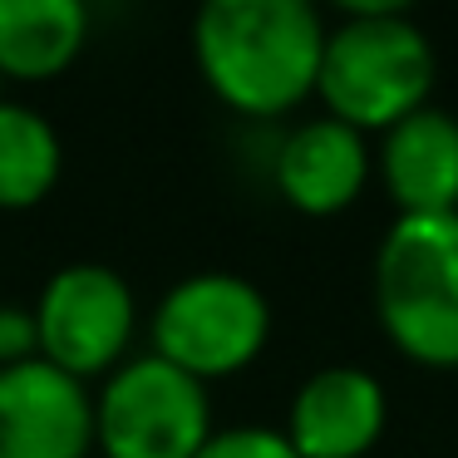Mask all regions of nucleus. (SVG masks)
I'll return each instance as SVG.
<instances>
[{
    "mask_svg": "<svg viewBox=\"0 0 458 458\" xmlns=\"http://www.w3.org/2000/svg\"><path fill=\"white\" fill-rule=\"evenodd\" d=\"M212 434L208 385L143 350L94 389V448L104 458H192Z\"/></svg>",
    "mask_w": 458,
    "mask_h": 458,
    "instance_id": "nucleus-5",
    "label": "nucleus"
},
{
    "mask_svg": "<svg viewBox=\"0 0 458 458\" xmlns=\"http://www.w3.org/2000/svg\"><path fill=\"white\" fill-rule=\"evenodd\" d=\"M192 458H301V454L271 424H227V428H212L208 444Z\"/></svg>",
    "mask_w": 458,
    "mask_h": 458,
    "instance_id": "nucleus-13",
    "label": "nucleus"
},
{
    "mask_svg": "<svg viewBox=\"0 0 458 458\" xmlns=\"http://www.w3.org/2000/svg\"><path fill=\"white\" fill-rule=\"evenodd\" d=\"M379 178L399 217L458 212V119L448 109H414L379 133Z\"/></svg>",
    "mask_w": 458,
    "mask_h": 458,
    "instance_id": "nucleus-10",
    "label": "nucleus"
},
{
    "mask_svg": "<svg viewBox=\"0 0 458 458\" xmlns=\"http://www.w3.org/2000/svg\"><path fill=\"white\" fill-rule=\"evenodd\" d=\"M389 419V399L369 369L360 365H326L301 379L291 394L286 428L301 458H360L379 444Z\"/></svg>",
    "mask_w": 458,
    "mask_h": 458,
    "instance_id": "nucleus-8",
    "label": "nucleus"
},
{
    "mask_svg": "<svg viewBox=\"0 0 458 458\" xmlns=\"http://www.w3.org/2000/svg\"><path fill=\"white\" fill-rule=\"evenodd\" d=\"M30 310L40 326V355L64 375L89 385L94 375H109L119 360H129V340L139 330V296L129 276L109 261L55 267Z\"/></svg>",
    "mask_w": 458,
    "mask_h": 458,
    "instance_id": "nucleus-6",
    "label": "nucleus"
},
{
    "mask_svg": "<svg viewBox=\"0 0 458 458\" xmlns=\"http://www.w3.org/2000/svg\"><path fill=\"white\" fill-rule=\"evenodd\" d=\"M64 173V139L35 104L0 94V212L40 208Z\"/></svg>",
    "mask_w": 458,
    "mask_h": 458,
    "instance_id": "nucleus-12",
    "label": "nucleus"
},
{
    "mask_svg": "<svg viewBox=\"0 0 458 458\" xmlns=\"http://www.w3.org/2000/svg\"><path fill=\"white\" fill-rule=\"evenodd\" d=\"M89 40L84 0H0V74L5 80H55L80 60Z\"/></svg>",
    "mask_w": 458,
    "mask_h": 458,
    "instance_id": "nucleus-11",
    "label": "nucleus"
},
{
    "mask_svg": "<svg viewBox=\"0 0 458 458\" xmlns=\"http://www.w3.org/2000/svg\"><path fill=\"white\" fill-rule=\"evenodd\" d=\"M153 355L192 379H222L247 369L271 340V301L242 271H188L158 296L148 316Z\"/></svg>",
    "mask_w": 458,
    "mask_h": 458,
    "instance_id": "nucleus-4",
    "label": "nucleus"
},
{
    "mask_svg": "<svg viewBox=\"0 0 458 458\" xmlns=\"http://www.w3.org/2000/svg\"><path fill=\"white\" fill-rule=\"evenodd\" d=\"M369 163L375 158H369L365 133L320 114L281 133L271 153V182L306 217H335L365 192Z\"/></svg>",
    "mask_w": 458,
    "mask_h": 458,
    "instance_id": "nucleus-9",
    "label": "nucleus"
},
{
    "mask_svg": "<svg viewBox=\"0 0 458 458\" xmlns=\"http://www.w3.org/2000/svg\"><path fill=\"white\" fill-rule=\"evenodd\" d=\"M326 21L310 0H208L192 15L198 74L232 114L276 119L316 94Z\"/></svg>",
    "mask_w": 458,
    "mask_h": 458,
    "instance_id": "nucleus-1",
    "label": "nucleus"
},
{
    "mask_svg": "<svg viewBox=\"0 0 458 458\" xmlns=\"http://www.w3.org/2000/svg\"><path fill=\"white\" fill-rule=\"evenodd\" d=\"M94 389L45 355L0 365V458H89Z\"/></svg>",
    "mask_w": 458,
    "mask_h": 458,
    "instance_id": "nucleus-7",
    "label": "nucleus"
},
{
    "mask_svg": "<svg viewBox=\"0 0 458 458\" xmlns=\"http://www.w3.org/2000/svg\"><path fill=\"white\" fill-rule=\"evenodd\" d=\"M375 310L399 355L458 369V212L394 217L375 251Z\"/></svg>",
    "mask_w": 458,
    "mask_h": 458,
    "instance_id": "nucleus-3",
    "label": "nucleus"
},
{
    "mask_svg": "<svg viewBox=\"0 0 458 458\" xmlns=\"http://www.w3.org/2000/svg\"><path fill=\"white\" fill-rule=\"evenodd\" d=\"M434 45L404 5H345L340 25H326L316 94L330 119L360 133H385L428 104Z\"/></svg>",
    "mask_w": 458,
    "mask_h": 458,
    "instance_id": "nucleus-2",
    "label": "nucleus"
},
{
    "mask_svg": "<svg viewBox=\"0 0 458 458\" xmlns=\"http://www.w3.org/2000/svg\"><path fill=\"white\" fill-rule=\"evenodd\" d=\"M40 355V326L35 310L21 301H0V365H21Z\"/></svg>",
    "mask_w": 458,
    "mask_h": 458,
    "instance_id": "nucleus-14",
    "label": "nucleus"
}]
</instances>
